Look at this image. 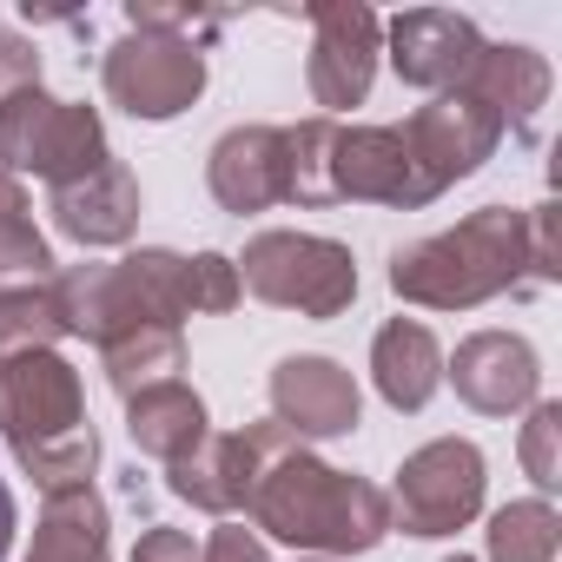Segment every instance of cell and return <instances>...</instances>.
<instances>
[{"instance_id":"obj_6","label":"cell","mask_w":562,"mask_h":562,"mask_svg":"<svg viewBox=\"0 0 562 562\" xmlns=\"http://www.w3.org/2000/svg\"><path fill=\"white\" fill-rule=\"evenodd\" d=\"M490 490V463L470 437H437L424 450H411L397 463V490H391V529L404 536H457L476 522Z\"/></svg>"},{"instance_id":"obj_10","label":"cell","mask_w":562,"mask_h":562,"mask_svg":"<svg viewBox=\"0 0 562 562\" xmlns=\"http://www.w3.org/2000/svg\"><path fill=\"white\" fill-rule=\"evenodd\" d=\"M404 146H411V159H417V172H424V186L443 199L457 179H470V172H483V159L503 146V120L483 106V100H470L463 87L457 93H437L430 106H417L404 126Z\"/></svg>"},{"instance_id":"obj_25","label":"cell","mask_w":562,"mask_h":562,"mask_svg":"<svg viewBox=\"0 0 562 562\" xmlns=\"http://www.w3.org/2000/svg\"><path fill=\"white\" fill-rule=\"evenodd\" d=\"M67 338V312L54 285H27V292H0V358L21 351H54Z\"/></svg>"},{"instance_id":"obj_34","label":"cell","mask_w":562,"mask_h":562,"mask_svg":"<svg viewBox=\"0 0 562 562\" xmlns=\"http://www.w3.org/2000/svg\"><path fill=\"white\" fill-rule=\"evenodd\" d=\"M299 562H331V555H299Z\"/></svg>"},{"instance_id":"obj_17","label":"cell","mask_w":562,"mask_h":562,"mask_svg":"<svg viewBox=\"0 0 562 562\" xmlns=\"http://www.w3.org/2000/svg\"><path fill=\"white\" fill-rule=\"evenodd\" d=\"M463 93L470 100H483L496 120H503V133H536V113H542V100H549V60L536 54V47H522V41H503V47H490L483 41V54H476V67H470V80H463Z\"/></svg>"},{"instance_id":"obj_29","label":"cell","mask_w":562,"mask_h":562,"mask_svg":"<svg viewBox=\"0 0 562 562\" xmlns=\"http://www.w3.org/2000/svg\"><path fill=\"white\" fill-rule=\"evenodd\" d=\"M21 87H41V54H34L21 34L0 27V100L21 93Z\"/></svg>"},{"instance_id":"obj_26","label":"cell","mask_w":562,"mask_h":562,"mask_svg":"<svg viewBox=\"0 0 562 562\" xmlns=\"http://www.w3.org/2000/svg\"><path fill=\"white\" fill-rule=\"evenodd\" d=\"M522 470L529 483L549 496L562 490V404L555 397H536L529 404V424H522Z\"/></svg>"},{"instance_id":"obj_24","label":"cell","mask_w":562,"mask_h":562,"mask_svg":"<svg viewBox=\"0 0 562 562\" xmlns=\"http://www.w3.org/2000/svg\"><path fill=\"white\" fill-rule=\"evenodd\" d=\"M555 549H562V516L549 496H522L490 516V562H555Z\"/></svg>"},{"instance_id":"obj_15","label":"cell","mask_w":562,"mask_h":562,"mask_svg":"<svg viewBox=\"0 0 562 562\" xmlns=\"http://www.w3.org/2000/svg\"><path fill=\"white\" fill-rule=\"evenodd\" d=\"M205 186L225 212H271L285 205V126H232L205 159Z\"/></svg>"},{"instance_id":"obj_2","label":"cell","mask_w":562,"mask_h":562,"mask_svg":"<svg viewBox=\"0 0 562 562\" xmlns=\"http://www.w3.org/2000/svg\"><path fill=\"white\" fill-rule=\"evenodd\" d=\"M0 437L14 463L47 490H80L100 470V430L87 424V384L60 351L0 358Z\"/></svg>"},{"instance_id":"obj_33","label":"cell","mask_w":562,"mask_h":562,"mask_svg":"<svg viewBox=\"0 0 562 562\" xmlns=\"http://www.w3.org/2000/svg\"><path fill=\"white\" fill-rule=\"evenodd\" d=\"M443 562H476V555H443Z\"/></svg>"},{"instance_id":"obj_1","label":"cell","mask_w":562,"mask_h":562,"mask_svg":"<svg viewBox=\"0 0 562 562\" xmlns=\"http://www.w3.org/2000/svg\"><path fill=\"white\" fill-rule=\"evenodd\" d=\"M251 522L278 542H292L305 555H364L391 536V496L351 470H331L325 457H312L305 443L285 450L251 490Z\"/></svg>"},{"instance_id":"obj_8","label":"cell","mask_w":562,"mask_h":562,"mask_svg":"<svg viewBox=\"0 0 562 562\" xmlns=\"http://www.w3.org/2000/svg\"><path fill=\"white\" fill-rule=\"evenodd\" d=\"M100 87L120 113L133 120H179L199 93H205V47L172 41V34H126L106 47Z\"/></svg>"},{"instance_id":"obj_20","label":"cell","mask_w":562,"mask_h":562,"mask_svg":"<svg viewBox=\"0 0 562 562\" xmlns=\"http://www.w3.org/2000/svg\"><path fill=\"white\" fill-rule=\"evenodd\" d=\"M27 562H113V522H106V496L93 483L47 496L41 522H34V549Z\"/></svg>"},{"instance_id":"obj_3","label":"cell","mask_w":562,"mask_h":562,"mask_svg":"<svg viewBox=\"0 0 562 562\" xmlns=\"http://www.w3.org/2000/svg\"><path fill=\"white\" fill-rule=\"evenodd\" d=\"M529 245L516 205H483L463 225L397 245L391 251V292L424 312H470L503 292H529Z\"/></svg>"},{"instance_id":"obj_12","label":"cell","mask_w":562,"mask_h":562,"mask_svg":"<svg viewBox=\"0 0 562 562\" xmlns=\"http://www.w3.org/2000/svg\"><path fill=\"white\" fill-rule=\"evenodd\" d=\"M443 378L457 384V397L476 417H516L542 397V358L516 331H470L457 358L443 364Z\"/></svg>"},{"instance_id":"obj_13","label":"cell","mask_w":562,"mask_h":562,"mask_svg":"<svg viewBox=\"0 0 562 562\" xmlns=\"http://www.w3.org/2000/svg\"><path fill=\"white\" fill-rule=\"evenodd\" d=\"M384 54L397 67L404 87H424V93H457L483 54V34L476 21L463 14H443V8H411L384 27Z\"/></svg>"},{"instance_id":"obj_28","label":"cell","mask_w":562,"mask_h":562,"mask_svg":"<svg viewBox=\"0 0 562 562\" xmlns=\"http://www.w3.org/2000/svg\"><path fill=\"white\" fill-rule=\"evenodd\" d=\"M555 225H562L555 199H542V205L522 212V245H529V278H536V285H555V278H562V238H555Z\"/></svg>"},{"instance_id":"obj_18","label":"cell","mask_w":562,"mask_h":562,"mask_svg":"<svg viewBox=\"0 0 562 562\" xmlns=\"http://www.w3.org/2000/svg\"><path fill=\"white\" fill-rule=\"evenodd\" d=\"M371 384L391 411H424L443 384V345L430 338V325L417 318H391L378 338H371Z\"/></svg>"},{"instance_id":"obj_21","label":"cell","mask_w":562,"mask_h":562,"mask_svg":"<svg viewBox=\"0 0 562 562\" xmlns=\"http://www.w3.org/2000/svg\"><path fill=\"white\" fill-rule=\"evenodd\" d=\"M60 265L34 225V205H27V186L0 172V292H27V285H54Z\"/></svg>"},{"instance_id":"obj_27","label":"cell","mask_w":562,"mask_h":562,"mask_svg":"<svg viewBox=\"0 0 562 562\" xmlns=\"http://www.w3.org/2000/svg\"><path fill=\"white\" fill-rule=\"evenodd\" d=\"M218 27H225V14L159 8V0H133V8H126V34H172V41H192V47H205Z\"/></svg>"},{"instance_id":"obj_9","label":"cell","mask_w":562,"mask_h":562,"mask_svg":"<svg viewBox=\"0 0 562 562\" xmlns=\"http://www.w3.org/2000/svg\"><path fill=\"white\" fill-rule=\"evenodd\" d=\"M312 21V60H305V80H312V100L325 106V120H338L345 106H364L371 80H378V54H384V21L358 0H318L305 8Z\"/></svg>"},{"instance_id":"obj_11","label":"cell","mask_w":562,"mask_h":562,"mask_svg":"<svg viewBox=\"0 0 562 562\" xmlns=\"http://www.w3.org/2000/svg\"><path fill=\"white\" fill-rule=\"evenodd\" d=\"M331 192H338V205H391V212H417L437 199L397 126H338Z\"/></svg>"},{"instance_id":"obj_7","label":"cell","mask_w":562,"mask_h":562,"mask_svg":"<svg viewBox=\"0 0 562 562\" xmlns=\"http://www.w3.org/2000/svg\"><path fill=\"white\" fill-rule=\"evenodd\" d=\"M285 450H299V437L278 424V417L245 424V430H225V437L212 430L192 457H179V463L166 470V490H172L179 503L205 509V516H238V509L251 503L258 476L285 457Z\"/></svg>"},{"instance_id":"obj_30","label":"cell","mask_w":562,"mask_h":562,"mask_svg":"<svg viewBox=\"0 0 562 562\" xmlns=\"http://www.w3.org/2000/svg\"><path fill=\"white\" fill-rule=\"evenodd\" d=\"M133 562H205V549L186 529H146L139 549H133Z\"/></svg>"},{"instance_id":"obj_19","label":"cell","mask_w":562,"mask_h":562,"mask_svg":"<svg viewBox=\"0 0 562 562\" xmlns=\"http://www.w3.org/2000/svg\"><path fill=\"white\" fill-rule=\"evenodd\" d=\"M126 437H133V450H146L153 463H179V457H192L205 437H212V417H205V397L192 391V384H153V391H139V397H126Z\"/></svg>"},{"instance_id":"obj_31","label":"cell","mask_w":562,"mask_h":562,"mask_svg":"<svg viewBox=\"0 0 562 562\" xmlns=\"http://www.w3.org/2000/svg\"><path fill=\"white\" fill-rule=\"evenodd\" d=\"M205 562H271V555H265V542H258L251 529L225 522V529H212V542H205Z\"/></svg>"},{"instance_id":"obj_22","label":"cell","mask_w":562,"mask_h":562,"mask_svg":"<svg viewBox=\"0 0 562 562\" xmlns=\"http://www.w3.org/2000/svg\"><path fill=\"white\" fill-rule=\"evenodd\" d=\"M100 364H106V384L120 397H139V391L172 384L186 371V338L172 325H146V331H126V338L100 345Z\"/></svg>"},{"instance_id":"obj_16","label":"cell","mask_w":562,"mask_h":562,"mask_svg":"<svg viewBox=\"0 0 562 562\" xmlns=\"http://www.w3.org/2000/svg\"><path fill=\"white\" fill-rule=\"evenodd\" d=\"M47 212H54V225H60L74 245H87V251L126 245V238L139 232V179H133L120 159H106L100 172H87V179H74V186H54V192H47Z\"/></svg>"},{"instance_id":"obj_5","label":"cell","mask_w":562,"mask_h":562,"mask_svg":"<svg viewBox=\"0 0 562 562\" xmlns=\"http://www.w3.org/2000/svg\"><path fill=\"white\" fill-rule=\"evenodd\" d=\"M113 153H106V120L80 100H54L47 87H21L0 100V166L8 179L34 172L54 186H74L87 172H100Z\"/></svg>"},{"instance_id":"obj_14","label":"cell","mask_w":562,"mask_h":562,"mask_svg":"<svg viewBox=\"0 0 562 562\" xmlns=\"http://www.w3.org/2000/svg\"><path fill=\"white\" fill-rule=\"evenodd\" d=\"M271 417L285 424L299 443L305 437H351L358 417H364V397H358V378L338 364V358H285L271 371Z\"/></svg>"},{"instance_id":"obj_32","label":"cell","mask_w":562,"mask_h":562,"mask_svg":"<svg viewBox=\"0 0 562 562\" xmlns=\"http://www.w3.org/2000/svg\"><path fill=\"white\" fill-rule=\"evenodd\" d=\"M14 529H21V509H14V490L0 483V562H8V549H14Z\"/></svg>"},{"instance_id":"obj_4","label":"cell","mask_w":562,"mask_h":562,"mask_svg":"<svg viewBox=\"0 0 562 562\" xmlns=\"http://www.w3.org/2000/svg\"><path fill=\"white\" fill-rule=\"evenodd\" d=\"M238 265V285L278 312H299V318H345L358 299V258L338 238L318 232H258L245 245Z\"/></svg>"},{"instance_id":"obj_23","label":"cell","mask_w":562,"mask_h":562,"mask_svg":"<svg viewBox=\"0 0 562 562\" xmlns=\"http://www.w3.org/2000/svg\"><path fill=\"white\" fill-rule=\"evenodd\" d=\"M345 120H299L285 126V205H338L331 192V146Z\"/></svg>"}]
</instances>
